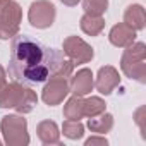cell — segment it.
I'll return each mask as SVG.
<instances>
[{
    "label": "cell",
    "mask_w": 146,
    "mask_h": 146,
    "mask_svg": "<svg viewBox=\"0 0 146 146\" xmlns=\"http://www.w3.org/2000/svg\"><path fill=\"white\" fill-rule=\"evenodd\" d=\"M64 58L62 50L50 48L31 36L16 35L11 45L9 76L26 86L41 84L55 74Z\"/></svg>",
    "instance_id": "6da1fadb"
},
{
    "label": "cell",
    "mask_w": 146,
    "mask_h": 146,
    "mask_svg": "<svg viewBox=\"0 0 146 146\" xmlns=\"http://www.w3.org/2000/svg\"><path fill=\"white\" fill-rule=\"evenodd\" d=\"M38 103L36 93L23 83H7L0 88V107L14 108L17 113H29Z\"/></svg>",
    "instance_id": "7a4b0ae2"
},
{
    "label": "cell",
    "mask_w": 146,
    "mask_h": 146,
    "mask_svg": "<svg viewBox=\"0 0 146 146\" xmlns=\"http://www.w3.org/2000/svg\"><path fill=\"white\" fill-rule=\"evenodd\" d=\"M120 69L129 79L146 83V45L143 41H134L125 46L120 58Z\"/></svg>",
    "instance_id": "3957f363"
},
{
    "label": "cell",
    "mask_w": 146,
    "mask_h": 146,
    "mask_svg": "<svg viewBox=\"0 0 146 146\" xmlns=\"http://www.w3.org/2000/svg\"><path fill=\"white\" fill-rule=\"evenodd\" d=\"M23 9L16 0H0V40L14 38L19 33Z\"/></svg>",
    "instance_id": "277c9868"
},
{
    "label": "cell",
    "mask_w": 146,
    "mask_h": 146,
    "mask_svg": "<svg viewBox=\"0 0 146 146\" xmlns=\"http://www.w3.org/2000/svg\"><path fill=\"white\" fill-rule=\"evenodd\" d=\"M0 131L4 134V143L9 146H28V122L23 115H5L0 122Z\"/></svg>",
    "instance_id": "5b68a950"
},
{
    "label": "cell",
    "mask_w": 146,
    "mask_h": 146,
    "mask_svg": "<svg viewBox=\"0 0 146 146\" xmlns=\"http://www.w3.org/2000/svg\"><path fill=\"white\" fill-rule=\"evenodd\" d=\"M62 52L72 62V65L88 64L95 57V52H93L91 45H88L79 36H67L64 40V43H62Z\"/></svg>",
    "instance_id": "8992f818"
},
{
    "label": "cell",
    "mask_w": 146,
    "mask_h": 146,
    "mask_svg": "<svg viewBox=\"0 0 146 146\" xmlns=\"http://www.w3.org/2000/svg\"><path fill=\"white\" fill-rule=\"evenodd\" d=\"M57 17V9L50 0H36L29 5L28 11V19L29 24L36 29H46L55 23Z\"/></svg>",
    "instance_id": "52a82bcc"
},
{
    "label": "cell",
    "mask_w": 146,
    "mask_h": 146,
    "mask_svg": "<svg viewBox=\"0 0 146 146\" xmlns=\"http://www.w3.org/2000/svg\"><path fill=\"white\" fill-rule=\"evenodd\" d=\"M69 93H70V90H69L67 78L52 76L45 81V86H43V91H41V100L48 107H55V105H60L67 98Z\"/></svg>",
    "instance_id": "ba28073f"
},
{
    "label": "cell",
    "mask_w": 146,
    "mask_h": 146,
    "mask_svg": "<svg viewBox=\"0 0 146 146\" xmlns=\"http://www.w3.org/2000/svg\"><path fill=\"white\" fill-rule=\"evenodd\" d=\"M120 84V76H119V70L113 65H103L98 69V74L95 79V88L98 93L108 96L113 93V90Z\"/></svg>",
    "instance_id": "9c48e42d"
},
{
    "label": "cell",
    "mask_w": 146,
    "mask_h": 146,
    "mask_svg": "<svg viewBox=\"0 0 146 146\" xmlns=\"http://www.w3.org/2000/svg\"><path fill=\"white\" fill-rule=\"evenodd\" d=\"M95 88V76L90 69H79L76 74H70L69 81V90L76 96H86L93 91Z\"/></svg>",
    "instance_id": "30bf717a"
},
{
    "label": "cell",
    "mask_w": 146,
    "mask_h": 146,
    "mask_svg": "<svg viewBox=\"0 0 146 146\" xmlns=\"http://www.w3.org/2000/svg\"><path fill=\"white\" fill-rule=\"evenodd\" d=\"M108 40L113 46L117 48H125L129 45H132L136 41V29H132L129 24L125 23H119L115 24L110 33H108Z\"/></svg>",
    "instance_id": "8fae6325"
},
{
    "label": "cell",
    "mask_w": 146,
    "mask_h": 146,
    "mask_svg": "<svg viewBox=\"0 0 146 146\" xmlns=\"http://www.w3.org/2000/svg\"><path fill=\"white\" fill-rule=\"evenodd\" d=\"M36 134L43 144H60V131L53 120H41L36 125Z\"/></svg>",
    "instance_id": "7c38bea8"
},
{
    "label": "cell",
    "mask_w": 146,
    "mask_h": 146,
    "mask_svg": "<svg viewBox=\"0 0 146 146\" xmlns=\"http://www.w3.org/2000/svg\"><path fill=\"white\" fill-rule=\"evenodd\" d=\"M124 23L129 24L136 31L144 29V26H146V12H144V7L139 5V4H131L125 9V12H124Z\"/></svg>",
    "instance_id": "4fadbf2b"
},
{
    "label": "cell",
    "mask_w": 146,
    "mask_h": 146,
    "mask_svg": "<svg viewBox=\"0 0 146 146\" xmlns=\"http://www.w3.org/2000/svg\"><path fill=\"white\" fill-rule=\"evenodd\" d=\"M64 117L69 120H81L84 117V98L72 95L64 105Z\"/></svg>",
    "instance_id": "5bb4252c"
},
{
    "label": "cell",
    "mask_w": 146,
    "mask_h": 146,
    "mask_svg": "<svg viewBox=\"0 0 146 146\" xmlns=\"http://www.w3.org/2000/svg\"><path fill=\"white\" fill-rule=\"evenodd\" d=\"M79 26L83 33L88 36H98L105 29V19L102 16H93V14H84L79 21Z\"/></svg>",
    "instance_id": "9a60e30c"
},
{
    "label": "cell",
    "mask_w": 146,
    "mask_h": 146,
    "mask_svg": "<svg viewBox=\"0 0 146 146\" xmlns=\"http://www.w3.org/2000/svg\"><path fill=\"white\" fill-rule=\"evenodd\" d=\"M113 127V115L103 112L96 117H90L88 119V129L95 134H105V132H110Z\"/></svg>",
    "instance_id": "2e32d148"
},
{
    "label": "cell",
    "mask_w": 146,
    "mask_h": 146,
    "mask_svg": "<svg viewBox=\"0 0 146 146\" xmlns=\"http://www.w3.org/2000/svg\"><path fill=\"white\" fill-rule=\"evenodd\" d=\"M62 132L65 137L72 139V141H78L84 136V125L81 124V120H65L62 125Z\"/></svg>",
    "instance_id": "e0dca14e"
},
{
    "label": "cell",
    "mask_w": 146,
    "mask_h": 146,
    "mask_svg": "<svg viewBox=\"0 0 146 146\" xmlns=\"http://www.w3.org/2000/svg\"><path fill=\"white\" fill-rule=\"evenodd\" d=\"M105 108H107V103L100 96H91V98L84 100V117H88V119L103 113Z\"/></svg>",
    "instance_id": "ac0fdd59"
},
{
    "label": "cell",
    "mask_w": 146,
    "mask_h": 146,
    "mask_svg": "<svg viewBox=\"0 0 146 146\" xmlns=\"http://www.w3.org/2000/svg\"><path fill=\"white\" fill-rule=\"evenodd\" d=\"M84 14L93 16H103L108 9V0H83Z\"/></svg>",
    "instance_id": "d6986e66"
},
{
    "label": "cell",
    "mask_w": 146,
    "mask_h": 146,
    "mask_svg": "<svg viewBox=\"0 0 146 146\" xmlns=\"http://www.w3.org/2000/svg\"><path fill=\"white\" fill-rule=\"evenodd\" d=\"M134 122L139 125V131H141L143 139H146V108L144 107H139L134 112Z\"/></svg>",
    "instance_id": "ffe728a7"
},
{
    "label": "cell",
    "mask_w": 146,
    "mask_h": 146,
    "mask_svg": "<svg viewBox=\"0 0 146 146\" xmlns=\"http://www.w3.org/2000/svg\"><path fill=\"white\" fill-rule=\"evenodd\" d=\"M86 146H95V144H100V146H107L108 144V141H107V137H103V136H91V137H88L86 139V143H84Z\"/></svg>",
    "instance_id": "44dd1931"
},
{
    "label": "cell",
    "mask_w": 146,
    "mask_h": 146,
    "mask_svg": "<svg viewBox=\"0 0 146 146\" xmlns=\"http://www.w3.org/2000/svg\"><path fill=\"white\" fill-rule=\"evenodd\" d=\"M7 84V74H5V69L0 65V88Z\"/></svg>",
    "instance_id": "7402d4cb"
},
{
    "label": "cell",
    "mask_w": 146,
    "mask_h": 146,
    "mask_svg": "<svg viewBox=\"0 0 146 146\" xmlns=\"http://www.w3.org/2000/svg\"><path fill=\"white\" fill-rule=\"evenodd\" d=\"M60 2L64 4V5H67V7H74V5H78L81 0H60Z\"/></svg>",
    "instance_id": "603a6c76"
},
{
    "label": "cell",
    "mask_w": 146,
    "mask_h": 146,
    "mask_svg": "<svg viewBox=\"0 0 146 146\" xmlns=\"http://www.w3.org/2000/svg\"><path fill=\"white\" fill-rule=\"evenodd\" d=\"M0 144H2V141H0Z\"/></svg>",
    "instance_id": "cb8c5ba5"
}]
</instances>
